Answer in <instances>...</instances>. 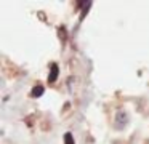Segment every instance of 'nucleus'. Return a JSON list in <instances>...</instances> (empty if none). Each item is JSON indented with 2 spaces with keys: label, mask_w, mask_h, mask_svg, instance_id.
<instances>
[{
  "label": "nucleus",
  "mask_w": 149,
  "mask_h": 144,
  "mask_svg": "<svg viewBox=\"0 0 149 144\" xmlns=\"http://www.w3.org/2000/svg\"><path fill=\"white\" fill-rule=\"evenodd\" d=\"M59 75V67L56 63H53L52 66H50V74H48V83H53L56 82V79H58Z\"/></svg>",
  "instance_id": "nucleus-2"
},
{
  "label": "nucleus",
  "mask_w": 149,
  "mask_h": 144,
  "mask_svg": "<svg viewBox=\"0 0 149 144\" xmlns=\"http://www.w3.org/2000/svg\"><path fill=\"white\" fill-rule=\"evenodd\" d=\"M64 144H74V136H72V133H64Z\"/></svg>",
  "instance_id": "nucleus-4"
},
{
  "label": "nucleus",
  "mask_w": 149,
  "mask_h": 144,
  "mask_svg": "<svg viewBox=\"0 0 149 144\" xmlns=\"http://www.w3.org/2000/svg\"><path fill=\"white\" fill-rule=\"evenodd\" d=\"M128 120H130V117L127 114V111H123V109L117 111L116 117H114V127H116V130H123L127 127V123H128Z\"/></svg>",
  "instance_id": "nucleus-1"
},
{
  "label": "nucleus",
  "mask_w": 149,
  "mask_h": 144,
  "mask_svg": "<svg viewBox=\"0 0 149 144\" xmlns=\"http://www.w3.org/2000/svg\"><path fill=\"white\" fill-rule=\"evenodd\" d=\"M43 93H45L43 85H36V86L32 88V91H31V96H32V98H40Z\"/></svg>",
  "instance_id": "nucleus-3"
}]
</instances>
